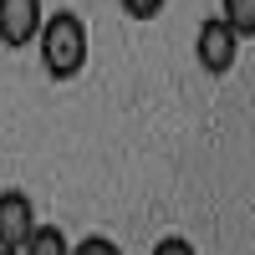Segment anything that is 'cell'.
<instances>
[{
    "instance_id": "6da1fadb",
    "label": "cell",
    "mask_w": 255,
    "mask_h": 255,
    "mask_svg": "<svg viewBox=\"0 0 255 255\" xmlns=\"http://www.w3.org/2000/svg\"><path fill=\"white\" fill-rule=\"evenodd\" d=\"M36 46H41V67H46L56 82H72L82 67H87V51H92V36H87V20L77 10H51L36 31Z\"/></svg>"
},
{
    "instance_id": "7a4b0ae2",
    "label": "cell",
    "mask_w": 255,
    "mask_h": 255,
    "mask_svg": "<svg viewBox=\"0 0 255 255\" xmlns=\"http://www.w3.org/2000/svg\"><path fill=\"white\" fill-rule=\"evenodd\" d=\"M194 56H199V67L209 77H225V72H235V56H240V36L225 26V15H209L199 36H194Z\"/></svg>"
},
{
    "instance_id": "3957f363",
    "label": "cell",
    "mask_w": 255,
    "mask_h": 255,
    "mask_svg": "<svg viewBox=\"0 0 255 255\" xmlns=\"http://www.w3.org/2000/svg\"><path fill=\"white\" fill-rule=\"evenodd\" d=\"M41 20H46V10H41V0H0V46H31Z\"/></svg>"
},
{
    "instance_id": "277c9868",
    "label": "cell",
    "mask_w": 255,
    "mask_h": 255,
    "mask_svg": "<svg viewBox=\"0 0 255 255\" xmlns=\"http://www.w3.org/2000/svg\"><path fill=\"white\" fill-rule=\"evenodd\" d=\"M36 230V204L26 189H5L0 194V250H15Z\"/></svg>"
},
{
    "instance_id": "5b68a950",
    "label": "cell",
    "mask_w": 255,
    "mask_h": 255,
    "mask_svg": "<svg viewBox=\"0 0 255 255\" xmlns=\"http://www.w3.org/2000/svg\"><path fill=\"white\" fill-rule=\"evenodd\" d=\"M15 255H72V240L61 235L56 225H41V220H36V230L15 245Z\"/></svg>"
},
{
    "instance_id": "8992f818",
    "label": "cell",
    "mask_w": 255,
    "mask_h": 255,
    "mask_svg": "<svg viewBox=\"0 0 255 255\" xmlns=\"http://www.w3.org/2000/svg\"><path fill=\"white\" fill-rule=\"evenodd\" d=\"M220 15H225V26L235 31L240 41L255 36V0H225V10H220Z\"/></svg>"
},
{
    "instance_id": "52a82bcc",
    "label": "cell",
    "mask_w": 255,
    "mask_h": 255,
    "mask_svg": "<svg viewBox=\"0 0 255 255\" xmlns=\"http://www.w3.org/2000/svg\"><path fill=\"white\" fill-rule=\"evenodd\" d=\"M118 5H123V15H128V20H158L168 0H118Z\"/></svg>"
},
{
    "instance_id": "ba28073f",
    "label": "cell",
    "mask_w": 255,
    "mask_h": 255,
    "mask_svg": "<svg viewBox=\"0 0 255 255\" xmlns=\"http://www.w3.org/2000/svg\"><path fill=\"white\" fill-rule=\"evenodd\" d=\"M72 255H123V250H118L108 235H87V240H77V245H72Z\"/></svg>"
},
{
    "instance_id": "9c48e42d",
    "label": "cell",
    "mask_w": 255,
    "mask_h": 255,
    "mask_svg": "<svg viewBox=\"0 0 255 255\" xmlns=\"http://www.w3.org/2000/svg\"><path fill=\"white\" fill-rule=\"evenodd\" d=\"M153 255H199V250H194V245H189L184 235H163V240L153 245Z\"/></svg>"
},
{
    "instance_id": "30bf717a",
    "label": "cell",
    "mask_w": 255,
    "mask_h": 255,
    "mask_svg": "<svg viewBox=\"0 0 255 255\" xmlns=\"http://www.w3.org/2000/svg\"><path fill=\"white\" fill-rule=\"evenodd\" d=\"M0 255H15V250H0Z\"/></svg>"
}]
</instances>
